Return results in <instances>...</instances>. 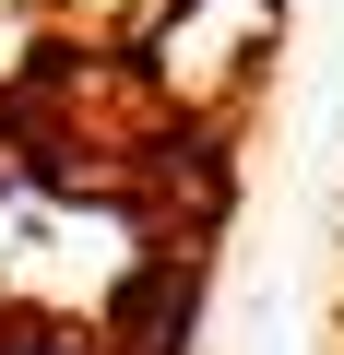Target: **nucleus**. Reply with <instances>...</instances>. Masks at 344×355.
<instances>
[{"label": "nucleus", "instance_id": "nucleus-1", "mask_svg": "<svg viewBox=\"0 0 344 355\" xmlns=\"http://www.w3.org/2000/svg\"><path fill=\"white\" fill-rule=\"evenodd\" d=\"M0 355H95V343H83V331H13Z\"/></svg>", "mask_w": 344, "mask_h": 355}]
</instances>
